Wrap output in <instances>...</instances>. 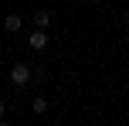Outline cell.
Instances as JSON below:
<instances>
[{
  "label": "cell",
  "instance_id": "cell-1",
  "mask_svg": "<svg viewBox=\"0 0 129 126\" xmlns=\"http://www.w3.org/2000/svg\"><path fill=\"white\" fill-rule=\"evenodd\" d=\"M10 82L14 85H27V82H31V68H27L24 61H17V65L10 68Z\"/></svg>",
  "mask_w": 129,
  "mask_h": 126
},
{
  "label": "cell",
  "instance_id": "cell-2",
  "mask_svg": "<svg viewBox=\"0 0 129 126\" xmlns=\"http://www.w3.org/2000/svg\"><path fill=\"white\" fill-rule=\"evenodd\" d=\"M20 27H24V20H20V14H7V17H4V31H7V34H17Z\"/></svg>",
  "mask_w": 129,
  "mask_h": 126
},
{
  "label": "cell",
  "instance_id": "cell-3",
  "mask_svg": "<svg viewBox=\"0 0 129 126\" xmlns=\"http://www.w3.org/2000/svg\"><path fill=\"white\" fill-rule=\"evenodd\" d=\"M27 44H31L34 51H41V48L48 44V31H31V38H27Z\"/></svg>",
  "mask_w": 129,
  "mask_h": 126
},
{
  "label": "cell",
  "instance_id": "cell-4",
  "mask_svg": "<svg viewBox=\"0 0 129 126\" xmlns=\"http://www.w3.org/2000/svg\"><path fill=\"white\" fill-rule=\"evenodd\" d=\"M48 24H51V14H48V10H38V14H34V27H38V31H44Z\"/></svg>",
  "mask_w": 129,
  "mask_h": 126
},
{
  "label": "cell",
  "instance_id": "cell-5",
  "mask_svg": "<svg viewBox=\"0 0 129 126\" xmlns=\"http://www.w3.org/2000/svg\"><path fill=\"white\" fill-rule=\"evenodd\" d=\"M31 113H48V99H44V95H34V102H31Z\"/></svg>",
  "mask_w": 129,
  "mask_h": 126
},
{
  "label": "cell",
  "instance_id": "cell-6",
  "mask_svg": "<svg viewBox=\"0 0 129 126\" xmlns=\"http://www.w3.org/2000/svg\"><path fill=\"white\" fill-rule=\"evenodd\" d=\"M4 113H7V106H4V99H0V123H4Z\"/></svg>",
  "mask_w": 129,
  "mask_h": 126
},
{
  "label": "cell",
  "instance_id": "cell-7",
  "mask_svg": "<svg viewBox=\"0 0 129 126\" xmlns=\"http://www.w3.org/2000/svg\"><path fill=\"white\" fill-rule=\"evenodd\" d=\"M0 126H10V123H0Z\"/></svg>",
  "mask_w": 129,
  "mask_h": 126
}]
</instances>
